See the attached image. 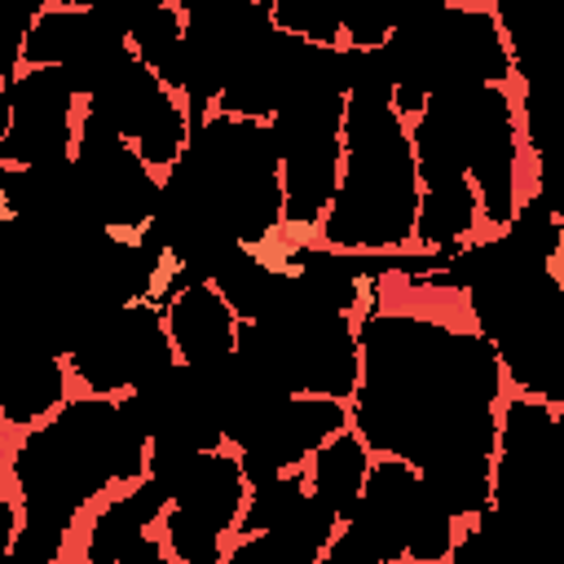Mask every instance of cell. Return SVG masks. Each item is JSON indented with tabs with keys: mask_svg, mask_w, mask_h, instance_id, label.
Returning a JSON list of instances; mask_svg holds the SVG:
<instances>
[{
	"mask_svg": "<svg viewBox=\"0 0 564 564\" xmlns=\"http://www.w3.org/2000/svg\"><path fill=\"white\" fill-rule=\"evenodd\" d=\"M357 330L352 427L375 454L414 463L458 520L480 516L494 502L507 375L494 339L471 326L467 295L392 269L375 278Z\"/></svg>",
	"mask_w": 564,
	"mask_h": 564,
	"instance_id": "cell-1",
	"label": "cell"
},
{
	"mask_svg": "<svg viewBox=\"0 0 564 564\" xmlns=\"http://www.w3.org/2000/svg\"><path fill=\"white\" fill-rule=\"evenodd\" d=\"M150 471V432L119 397L70 392V401L26 432H4V476L22 524L4 551L13 564H57L97 498Z\"/></svg>",
	"mask_w": 564,
	"mask_h": 564,
	"instance_id": "cell-2",
	"label": "cell"
},
{
	"mask_svg": "<svg viewBox=\"0 0 564 564\" xmlns=\"http://www.w3.org/2000/svg\"><path fill=\"white\" fill-rule=\"evenodd\" d=\"M392 93L397 88L383 79L348 88L344 172L330 212L313 234L317 242L344 251H370V256L419 251L414 225H419L423 181H419L410 119L397 110Z\"/></svg>",
	"mask_w": 564,
	"mask_h": 564,
	"instance_id": "cell-3",
	"label": "cell"
},
{
	"mask_svg": "<svg viewBox=\"0 0 564 564\" xmlns=\"http://www.w3.org/2000/svg\"><path fill=\"white\" fill-rule=\"evenodd\" d=\"M489 507L516 529L529 564L564 560V405L507 388Z\"/></svg>",
	"mask_w": 564,
	"mask_h": 564,
	"instance_id": "cell-4",
	"label": "cell"
},
{
	"mask_svg": "<svg viewBox=\"0 0 564 564\" xmlns=\"http://www.w3.org/2000/svg\"><path fill=\"white\" fill-rule=\"evenodd\" d=\"M216 212L242 238V247L269 251L282 260L291 234L282 220V159L269 132V119H242L212 110L194 123L181 154Z\"/></svg>",
	"mask_w": 564,
	"mask_h": 564,
	"instance_id": "cell-5",
	"label": "cell"
},
{
	"mask_svg": "<svg viewBox=\"0 0 564 564\" xmlns=\"http://www.w3.org/2000/svg\"><path fill=\"white\" fill-rule=\"evenodd\" d=\"M392 70V101L405 119L423 115L427 97L441 88H471V84H516L511 48L502 22L489 4H441L419 22L392 26L379 44Z\"/></svg>",
	"mask_w": 564,
	"mask_h": 564,
	"instance_id": "cell-6",
	"label": "cell"
},
{
	"mask_svg": "<svg viewBox=\"0 0 564 564\" xmlns=\"http://www.w3.org/2000/svg\"><path fill=\"white\" fill-rule=\"evenodd\" d=\"M344 115L348 93H295L273 119V145L282 159V220L291 238H313L344 172Z\"/></svg>",
	"mask_w": 564,
	"mask_h": 564,
	"instance_id": "cell-7",
	"label": "cell"
},
{
	"mask_svg": "<svg viewBox=\"0 0 564 564\" xmlns=\"http://www.w3.org/2000/svg\"><path fill=\"white\" fill-rule=\"evenodd\" d=\"M84 110L101 115L106 123H115L123 132V141L159 172H167L185 145H189V132H194V119H189V106L176 88H167L141 57L137 48H128L115 70L84 97Z\"/></svg>",
	"mask_w": 564,
	"mask_h": 564,
	"instance_id": "cell-8",
	"label": "cell"
},
{
	"mask_svg": "<svg viewBox=\"0 0 564 564\" xmlns=\"http://www.w3.org/2000/svg\"><path fill=\"white\" fill-rule=\"evenodd\" d=\"M181 361L172 330H167V308L159 300H132L119 304L70 357V379L75 392L93 397H123L154 370Z\"/></svg>",
	"mask_w": 564,
	"mask_h": 564,
	"instance_id": "cell-9",
	"label": "cell"
},
{
	"mask_svg": "<svg viewBox=\"0 0 564 564\" xmlns=\"http://www.w3.org/2000/svg\"><path fill=\"white\" fill-rule=\"evenodd\" d=\"M84 97L62 66H13L0 97V163H53L75 154Z\"/></svg>",
	"mask_w": 564,
	"mask_h": 564,
	"instance_id": "cell-10",
	"label": "cell"
},
{
	"mask_svg": "<svg viewBox=\"0 0 564 564\" xmlns=\"http://www.w3.org/2000/svg\"><path fill=\"white\" fill-rule=\"evenodd\" d=\"M75 163L84 172V185L93 194L97 216L115 234H145L159 198H163V172L150 167L115 123H106L93 110H79L75 128Z\"/></svg>",
	"mask_w": 564,
	"mask_h": 564,
	"instance_id": "cell-11",
	"label": "cell"
},
{
	"mask_svg": "<svg viewBox=\"0 0 564 564\" xmlns=\"http://www.w3.org/2000/svg\"><path fill=\"white\" fill-rule=\"evenodd\" d=\"M167 507H172V498L150 471L132 485L110 489L106 498H97L88 507V520L79 529L84 538H79L75 555L84 564H167L172 555L159 533Z\"/></svg>",
	"mask_w": 564,
	"mask_h": 564,
	"instance_id": "cell-12",
	"label": "cell"
},
{
	"mask_svg": "<svg viewBox=\"0 0 564 564\" xmlns=\"http://www.w3.org/2000/svg\"><path fill=\"white\" fill-rule=\"evenodd\" d=\"M154 300L167 308V330H172L181 361L216 366L220 357L234 352L242 317L234 313V304L220 295V286L212 278H198V273L172 264Z\"/></svg>",
	"mask_w": 564,
	"mask_h": 564,
	"instance_id": "cell-13",
	"label": "cell"
},
{
	"mask_svg": "<svg viewBox=\"0 0 564 564\" xmlns=\"http://www.w3.org/2000/svg\"><path fill=\"white\" fill-rule=\"evenodd\" d=\"M502 22L516 88L564 110V0H489Z\"/></svg>",
	"mask_w": 564,
	"mask_h": 564,
	"instance_id": "cell-14",
	"label": "cell"
},
{
	"mask_svg": "<svg viewBox=\"0 0 564 564\" xmlns=\"http://www.w3.org/2000/svg\"><path fill=\"white\" fill-rule=\"evenodd\" d=\"M507 388L564 405V282L494 339Z\"/></svg>",
	"mask_w": 564,
	"mask_h": 564,
	"instance_id": "cell-15",
	"label": "cell"
},
{
	"mask_svg": "<svg viewBox=\"0 0 564 564\" xmlns=\"http://www.w3.org/2000/svg\"><path fill=\"white\" fill-rule=\"evenodd\" d=\"M75 392L70 366L62 352L44 348H9L4 357V388H0V419L4 432H26L57 414Z\"/></svg>",
	"mask_w": 564,
	"mask_h": 564,
	"instance_id": "cell-16",
	"label": "cell"
},
{
	"mask_svg": "<svg viewBox=\"0 0 564 564\" xmlns=\"http://www.w3.org/2000/svg\"><path fill=\"white\" fill-rule=\"evenodd\" d=\"M480 234H489V229H485V216H480V194L467 176L445 181V185H423L414 247L449 256V251H458L463 242H471Z\"/></svg>",
	"mask_w": 564,
	"mask_h": 564,
	"instance_id": "cell-17",
	"label": "cell"
},
{
	"mask_svg": "<svg viewBox=\"0 0 564 564\" xmlns=\"http://www.w3.org/2000/svg\"><path fill=\"white\" fill-rule=\"evenodd\" d=\"M370 463H375V449L366 445V436L348 423L344 432H335L326 445L313 449V458L304 463L308 471V489L339 511V520L352 511V502L361 498L366 489V476H370Z\"/></svg>",
	"mask_w": 564,
	"mask_h": 564,
	"instance_id": "cell-18",
	"label": "cell"
},
{
	"mask_svg": "<svg viewBox=\"0 0 564 564\" xmlns=\"http://www.w3.org/2000/svg\"><path fill=\"white\" fill-rule=\"evenodd\" d=\"M128 44L137 48V57L167 84L181 93L185 84V13L163 0L159 9H150L132 31H128Z\"/></svg>",
	"mask_w": 564,
	"mask_h": 564,
	"instance_id": "cell-19",
	"label": "cell"
},
{
	"mask_svg": "<svg viewBox=\"0 0 564 564\" xmlns=\"http://www.w3.org/2000/svg\"><path fill=\"white\" fill-rule=\"evenodd\" d=\"M273 22L313 44H344V22L326 0H269Z\"/></svg>",
	"mask_w": 564,
	"mask_h": 564,
	"instance_id": "cell-20",
	"label": "cell"
},
{
	"mask_svg": "<svg viewBox=\"0 0 564 564\" xmlns=\"http://www.w3.org/2000/svg\"><path fill=\"white\" fill-rule=\"evenodd\" d=\"M326 4L339 13L348 48H379L392 35V18L383 0H326Z\"/></svg>",
	"mask_w": 564,
	"mask_h": 564,
	"instance_id": "cell-21",
	"label": "cell"
},
{
	"mask_svg": "<svg viewBox=\"0 0 564 564\" xmlns=\"http://www.w3.org/2000/svg\"><path fill=\"white\" fill-rule=\"evenodd\" d=\"M441 4H449V0H383V9H388V18H392V26H401V22H419V18L436 13Z\"/></svg>",
	"mask_w": 564,
	"mask_h": 564,
	"instance_id": "cell-22",
	"label": "cell"
},
{
	"mask_svg": "<svg viewBox=\"0 0 564 564\" xmlns=\"http://www.w3.org/2000/svg\"><path fill=\"white\" fill-rule=\"evenodd\" d=\"M181 13H194V9H203V4H212V0H172Z\"/></svg>",
	"mask_w": 564,
	"mask_h": 564,
	"instance_id": "cell-23",
	"label": "cell"
},
{
	"mask_svg": "<svg viewBox=\"0 0 564 564\" xmlns=\"http://www.w3.org/2000/svg\"><path fill=\"white\" fill-rule=\"evenodd\" d=\"M454 4H489V0H454Z\"/></svg>",
	"mask_w": 564,
	"mask_h": 564,
	"instance_id": "cell-24",
	"label": "cell"
}]
</instances>
